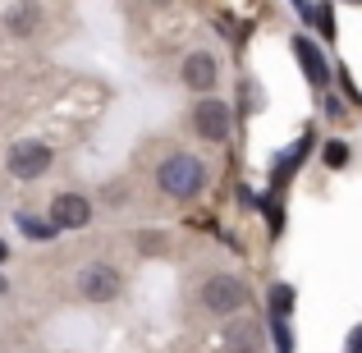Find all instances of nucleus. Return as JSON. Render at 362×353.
I'll use <instances>...</instances> for the list:
<instances>
[{"mask_svg": "<svg viewBox=\"0 0 362 353\" xmlns=\"http://www.w3.org/2000/svg\"><path fill=\"white\" fill-rule=\"evenodd\" d=\"M156 184L165 197H175V202H188V197H197L206 188V166L202 156H188V151H175V156L160 161L156 170Z\"/></svg>", "mask_w": 362, "mask_h": 353, "instance_id": "nucleus-1", "label": "nucleus"}, {"mask_svg": "<svg viewBox=\"0 0 362 353\" xmlns=\"http://www.w3.org/2000/svg\"><path fill=\"white\" fill-rule=\"evenodd\" d=\"M197 303H202V312H211V317H239L247 308V284L239 275H206L202 284H197Z\"/></svg>", "mask_w": 362, "mask_h": 353, "instance_id": "nucleus-2", "label": "nucleus"}, {"mask_svg": "<svg viewBox=\"0 0 362 353\" xmlns=\"http://www.w3.org/2000/svg\"><path fill=\"white\" fill-rule=\"evenodd\" d=\"M188 120H193V133L202 142H230V133H234V110L221 97H202Z\"/></svg>", "mask_w": 362, "mask_h": 353, "instance_id": "nucleus-3", "label": "nucleus"}, {"mask_svg": "<svg viewBox=\"0 0 362 353\" xmlns=\"http://www.w3.org/2000/svg\"><path fill=\"white\" fill-rule=\"evenodd\" d=\"M51 166H55V151L46 147V142H14V147H9V156H5V170L14 179H23V184L42 179Z\"/></svg>", "mask_w": 362, "mask_h": 353, "instance_id": "nucleus-4", "label": "nucleus"}, {"mask_svg": "<svg viewBox=\"0 0 362 353\" xmlns=\"http://www.w3.org/2000/svg\"><path fill=\"white\" fill-rule=\"evenodd\" d=\"M124 289V275L110 262H92L78 271V294L88 303H115V294Z\"/></svg>", "mask_w": 362, "mask_h": 353, "instance_id": "nucleus-5", "label": "nucleus"}, {"mask_svg": "<svg viewBox=\"0 0 362 353\" xmlns=\"http://www.w3.org/2000/svg\"><path fill=\"white\" fill-rule=\"evenodd\" d=\"M179 83H184L188 92H202V97H211L216 83H221V64H216L211 51H188L184 64H179Z\"/></svg>", "mask_w": 362, "mask_h": 353, "instance_id": "nucleus-6", "label": "nucleus"}, {"mask_svg": "<svg viewBox=\"0 0 362 353\" xmlns=\"http://www.w3.org/2000/svg\"><path fill=\"white\" fill-rule=\"evenodd\" d=\"M92 221V202L83 193H55L51 197V225L55 230H83Z\"/></svg>", "mask_w": 362, "mask_h": 353, "instance_id": "nucleus-7", "label": "nucleus"}, {"mask_svg": "<svg viewBox=\"0 0 362 353\" xmlns=\"http://www.w3.org/2000/svg\"><path fill=\"white\" fill-rule=\"evenodd\" d=\"M225 353H262V321L257 317L225 321Z\"/></svg>", "mask_w": 362, "mask_h": 353, "instance_id": "nucleus-8", "label": "nucleus"}, {"mask_svg": "<svg viewBox=\"0 0 362 353\" xmlns=\"http://www.w3.org/2000/svg\"><path fill=\"white\" fill-rule=\"evenodd\" d=\"M293 55H298V64H303V74H308L312 88H326V83H330V69H326V60H321L317 42H312V37H293Z\"/></svg>", "mask_w": 362, "mask_h": 353, "instance_id": "nucleus-9", "label": "nucleus"}, {"mask_svg": "<svg viewBox=\"0 0 362 353\" xmlns=\"http://www.w3.org/2000/svg\"><path fill=\"white\" fill-rule=\"evenodd\" d=\"M321 161H326L330 170H344L349 166V142H326V147H321Z\"/></svg>", "mask_w": 362, "mask_h": 353, "instance_id": "nucleus-10", "label": "nucleus"}, {"mask_svg": "<svg viewBox=\"0 0 362 353\" xmlns=\"http://www.w3.org/2000/svg\"><path fill=\"white\" fill-rule=\"evenodd\" d=\"M18 225H23V234H28V238H55V234H60L51 221H37V216H23Z\"/></svg>", "mask_w": 362, "mask_h": 353, "instance_id": "nucleus-11", "label": "nucleus"}, {"mask_svg": "<svg viewBox=\"0 0 362 353\" xmlns=\"http://www.w3.org/2000/svg\"><path fill=\"white\" fill-rule=\"evenodd\" d=\"M271 299H275V312H289L293 308V289H289V284H275V289H271Z\"/></svg>", "mask_w": 362, "mask_h": 353, "instance_id": "nucleus-12", "label": "nucleus"}, {"mask_svg": "<svg viewBox=\"0 0 362 353\" xmlns=\"http://www.w3.org/2000/svg\"><path fill=\"white\" fill-rule=\"evenodd\" d=\"M344 5H362V0H344Z\"/></svg>", "mask_w": 362, "mask_h": 353, "instance_id": "nucleus-13", "label": "nucleus"}]
</instances>
